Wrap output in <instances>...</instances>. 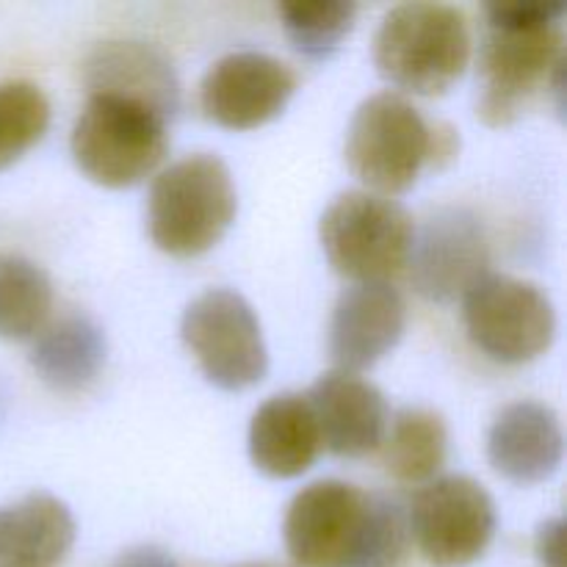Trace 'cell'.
<instances>
[{
	"mask_svg": "<svg viewBox=\"0 0 567 567\" xmlns=\"http://www.w3.org/2000/svg\"><path fill=\"white\" fill-rule=\"evenodd\" d=\"M563 0H498L485 9L487 37L480 55V116L493 127L509 125L540 89L563 92Z\"/></svg>",
	"mask_w": 567,
	"mask_h": 567,
	"instance_id": "cell-1",
	"label": "cell"
},
{
	"mask_svg": "<svg viewBox=\"0 0 567 567\" xmlns=\"http://www.w3.org/2000/svg\"><path fill=\"white\" fill-rule=\"evenodd\" d=\"M238 210L236 186L225 161L194 153L166 166L150 188L147 227L161 252L194 258L208 252Z\"/></svg>",
	"mask_w": 567,
	"mask_h": 567,
	"instance_id": "cell-2",
	"label": "cell"
},
{
	"mask_svg": "<svg viewBox=\"0 0 567 567\" xmlns=\"http://www.w3.org/2000/svg\"><path fill=\"white\" fill-rule=\"evenodd\" d=\"M471 59V25L449 3L393 6L374 37V64L399 89L441 94L463 75Z\"/></svg>",
	"mask_w": 567,
	"mask_h": 567,
	"instance_id": "cell-3",
	"label": "cell"
},
{
	"mask_svg": "<svg viewBox=\"0 0 567 567\" xmlns=\"http://www.w3.org/2000/svg\"><path fill=\"white\" fill-rule=\"evenodd\" d=\"M347 166L382 197L402 194L435 166V125L399 92H377L354 111L347 131Z\"/></svg>",
	"mask_w": 567,
	"mask_h": 567,
	"instance_id": "cell-4",
	"label": "cell"
},
{
	"mask_svg": "<svg viewBox=\"0 0 567 567\" xmlns=\"http://www.w3.org/2000/svg\"><path fill=\"white\" fill-rule=\"evenodd\" d=\"M72 158L109 188L133 186L164 161L169 136L158 111L114 94H89L72 127Z\"/></svg>",
	"mask_w": 567,
	"mask_h": 567,
	"instance_id": "cell-5",
	"label": "cell"
},
{
	"mask_svg": "<svg viewBox=\"0 0 567 567\" xmlns=\"http://www.w3.org/2000/svg\"><path fill=\"white\" fill-rule=\"evenodd\" d=\"M413 216L396 199L371 192H343L319 221L321 249L338 275L358 282H388L408 266Z\"/></svg>",
	"mask_w": 567,
	"mask_h": 567,
	"instance_id": "cell-6",
	"label": "cell"
},
{
	"mask_svg": "<svg viewBox=\"0 0 567 567\" xmlns=\"http://www.w3.org/2000/svg\"><path fill=\"white\" fill-rule=\"evenodd\" d=\"M181 336L199 369L225 391H244L269 371L260 321L252 305L230 288H210L186 308Z\"/></svg>",
	"mask_w": 567,
	"mask_h": 567,
	"instance_id": "cell-7",
	"label": "cell"
},
{
	"mask_svg": "<svg viewBox=\"0 0 567 567\" xmlns=\"http://www.w3.org/2000/svg\"><path fill=\"white\" fill-rule=\"evenodd\" d=\"M471 341L498 363H529L551 347L557 310L529 280L487 271L463 297Z\"/></svg>",
	"mask_w": 567,
	"mask_h": 567,
	"instance_id": "cell-8",
	"label": "cell"
},
{
	"mask_svg": "<svg viewBox=\"0 0 567 567\" xmlns=\"http://www.w3.org/2000/svg\"><path fill=\"white\" fill-rule=\"evenodd\" d=\"M410 537L432 567H465L482 557L496 535V504L463 474L432 480L408 509Z\"/></svg>",
	"mask_w": 567,
	"mask_h": 567,
	"instance_id": "cell-9",
	"label": "cell"
},
{
	"mask_svg": "<svg viewBox=\"0 0 567 567\" xmlns=\"http://www.w3.org/2000/svg\"><path fill=\"white\" fill-rule=\"evenodd\" d=\"M369 520L371 493L341 480H321L288 504L282 537L299 567H354Z\"/></svg>",
	"mask_w": 567,
	"mask_h": 567,
	"instance_id": "cell-10",
	"label": "cell"
},
{
	"mask_svg": "<svg viewBox=\"0 0 567 567\" xmlns=\"http://www.w3.org/2000/svg\"><path fill=\"white\" fill-rule=\"evenodd\" d=\"M410 280L430 302L465 297L491 266V249L482 221L468 208H441L413 233Z\"/></svg>",
	"mask_w": 567,
	"mask_h": 567,
	"instance_id": "cell-11",
	"label": "cell"
},
{
	"mask_svg": "<svg viewBox=\"0 0 567 567\" xmlns=\"http://www.w3.org/2000/svg\"><path fill=\"white\" fill-rule=\"evenodd\" d=\"M299 75L277 55L258 50L227 53L205 72L199 105L205 116L233 131H249L275 120L297 92Z\"/></svg>",
	"mask_w": 567,
	"mask_h": 567,
	"instance_id": "cell-12",
	"label": "cell"
},
{
	"mask_svg": "<svg viewBox=\"0 0 567 567\" xmlns=\"http://www.w3.org/2000/svg\"><path fill=\"white\" fill-rule=\"evenodd\" d=\"M408 327V302L391 282H358L338 297L330 319V358L338 371L371 369Z\"/></svg>",
	"mask_w": 567,
	"mask_h": 567,
	"instance_id": "cell-13",
	"label": "cell"
},
{
	"mask_svg": "<svg viewBox=\"0 0 567 567\" xmlns=\"http://www.w3.org/2000/svg\"><path fill=\"white\" fill-rule=\"evenodd\" d=\"M321 446L338 457H365L377 452L388 432V402L377 385L349 371H327L308 393Z\"/></svg>",
	"mask_w": 567,
	"mask_h": 567,
	"instance_id": "cell-14",
	"label": "cell"
},
{
	"mask_svg": "<svg viewBox=\"0 0 567 567\" xmlns=\"http://www.w3.org/2000/svg\"><path fill=\"white\" fill-rule=\"evenodd\" d=\"M563 449L559 415L548 404L532 399L507 404L487 432L491 465L518 485L548 480L563 463Z\"/></svg>",
	"mask_w": 567,
	"mask_h": 567,
	"instance_id": "cell-15",
	"label": "cell"
},
{
	"mask_svg": "<svg viewBox=\"0 0 567 567\" xmlns=\"http://www.w3.org/2000/svg\"><path fill=\"white\" fill-rule=\"evenodd\" d=\"M89 94H114L136 100L158 111L164 120L175 116L181 105V83L169 59L158 48L144 42H105L92 50L83 64Z\"/></svg>",
	"mask_w": 567,
	"mask_h": 567,
	"instance_id": "cell-16",
	"label": "cell"
},
{
	"mask_svg": "<svg viewBox=\"0 0 567 567\" xmlns=\"http://www.w3.org/2000/svg\"><path fill=\"white\" fill-rule=\"evenodd\" d=\"M319 452V426L302 393H280L255 410L249 424V457L258 471L291 480L305 474Z\"/></svg>",
	"mask_w": 567,
	"mask_h": 567,
	"instance_id": "cell-17",
	"label": "cell"
},
{
	"mask_svg": "<svg viewBox=\"0 0 567 567\" xmlns=\"http://www.w3.org/2000/svg\"><path fill=\"white\" fill-rule=\"evenodd\" d=\"M72 543L75 518L50 493H31L0 507V567H61Z\"/></svg>",
	"mask_w": 567,
	"mask_h": 567,
	"instance_id": "cell-18",
	"label": "cell"
},
{
	"mask_svg": "<svg viewBox=\"0 0 567 567\" xmlns=\"http://www.w3.org/2000/svg\"><path fill=\"white\" fill-rule=\"evenodd\" d=\"M105 354V332L89 316H64L39 332L31 349V365L50 388L75 393L97 380Z\"/></svg>",
	"mask_w": 567,
	"mask_h": 567,
	"instance_id": "cell-19",
	"label": "cell"
},
{
	"mask_svg": "<svg viewBox=\"0 0 567 567\" xmlns=\"http://www.w3.org/2000/svg\"><path fill=\"white\" fill-rule=\"evenodd\" d=\"M449 454V430L441 413L426 408H404L388 421L382 457L393 480L404 485L432 482Z\"/></svg>",
	"mask_w": 567,
	"mask_h": 567,
	"instance_id": "cell-20",
	"label": "cell"
},
{
	"mask_svg": "<svg viewBox=\"0 0 567 567\" xmlns=\"http://www.w3.org/2000/svg\"><path fill=\"white\" fill-rule=\"evenodd\" d=\"M53 308L48 271L22 255L0 252V338L37 336Z\"/></svg>",
	"mask_w": 567,
	"mask_h": 567,
	"instance_id": "cell-21",
	"label": "cell"
},
{
	"mask_svg": "<svg viewBox=\"0 0 567 567\" xmlns=\"http://www.w3.org/2000/svg\"><path fill=\"white\" fill-rule=\"evenodd\" d=\"M50 125V100L37 83H0V169L20 161Z\"/></svg>",
	"mask_w": 567,
	"mask_h": 567,
	"instance_id": "cell-22",
	"label": "cell"
},
{
	"mask_svg": "<svg viewBox=\"0 0 567 567\" xmlns=\"http://www.w3.org/2000/svg\"><path fill=\"white\" fill-rule=\"evenodd\" d=\"M282 28L299 53L310 59H327L336 53L354 25L358 6L330 0V3H282L280 9Z\"/></svg>",
	"mask_w": 567,
	"mask_h": 567,
	"instance_id": "cell-23",
	"label": "cell"
},
{
	"mask_svg": "<svg viewBox=\"0 0 567 567\" xmlns=\"http://www.w3.org/2000/svg\"><path fill=\"white\" fill-rule=\"evenodd\" d=\"M408 509L385 493H371V520L354 567H408L410 559Z\"/></svg>",
	"mask_w": 567,
	"mask_h": 567,
	"instance_id": "cell-24",
	"label": "cell"
},
{
	"mask_svg": "<svg viewBox=\"0 0 567 567\" xmlns=\"http://www.w3.org/2000/svg\"><path fill=\"white\" fill-rule=\"evenodd\" d=\"M111 567H177L175 557L158 546H136L122 551Z\"/></svg>",
	"mask_w": 567,
	"mask_h": 567,
	"instance_id": "cell-25",
	"label": "cell"
},
{
	"mask_svg": "<svg viewBox=\"0 0 567 567\" xmlns=\"http://www.w3.org/2000/svg\"><path fill=\"white\" fill-rule=\"evenodd\" d=\"M563 520H548L537 532V554L546 567H563Z\"/></svg>",
	"mask_w": 567,
	"mask_h": 567,
	"instance_id": "cell-26",
	"label": "cell"
},
{
	"mask_svg": "<svg viewBox=\"0 0 567 567\" xmlns=\"http://www.w3.org/2000/svg\"><path fill=\"white\" fill-rule=\"evenodd\" d=\"M238 567H277V565H238Z\"/></svg>",
	"mask_w": 567,
	"mask_h": 567,
	"instance_id": "cell-27",
	"label": "cell"
}]
</instances>
